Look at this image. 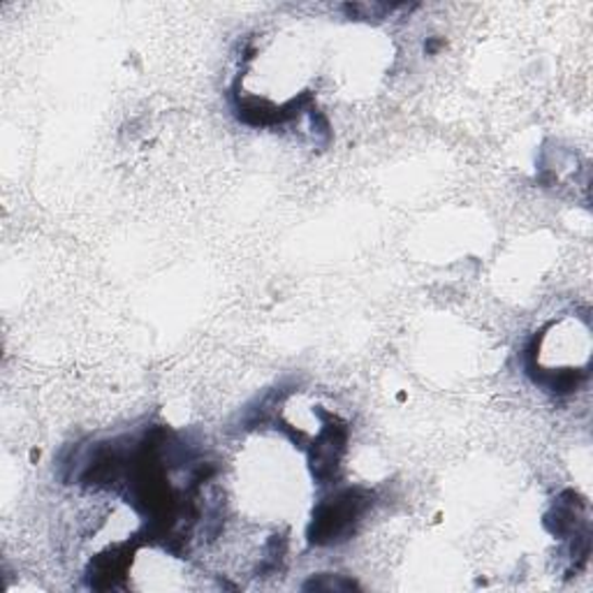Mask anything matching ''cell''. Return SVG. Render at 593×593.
Here are the masks:
<instances>
[{
	"instance_id": "3",
	"label": "cell",
	"mask_w": 593,
	"mask_h": 593,
	"mask_svg": "<svg viewBox=\"0 0 593 593\" xmlns=\"http://www.w3.org/2000/svg\"><path fill=\"white\" fill-rule=\"evenodd\" d=\"M131 552L128 547H114L110 552L100 554L98 559L91 564V570H88V580H91L94 589H112L119 584V580L128 570L131 564Z\"/></svg>"
},
{
	"instance_id": "2",
	"label": "cell",
	"mask_w": 593,
	"mask_h": 593,
	"mask_svg": "<svg viewBox=\"0 0 593 593\" xmlns=\"http://www.w3.org/2000/svg\"><path fill=\"white\" fill-rule=\"evenodd\" d=\"M346 436H348L346 427L336 418H330V424L322 429V434L313 443L316 447L311 453V469L318 480H328L330 475H334L341 455L346 450Z\"/></svg>"
},
{
	"instance_id": "1",
	"label": "cell",
	"mask_w": 593,
	"mask_h": 593,
	"mask_svg": "<svg viewBox=\"0 0 593 593\" xmlns=\"http://www.w3.org/2000/svg\"><path fill=\"white\" fill-rule=\"evenodd\" d=\"M371 494L365 490H346L336 494L334 498H328L316 510L313 522L309 529L311 543L316 545H330L338 543L355 529L357 519L369 508Z\"/></svg>"
}]
</instances>
